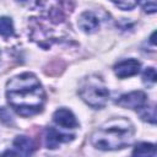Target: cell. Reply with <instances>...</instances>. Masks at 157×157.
Wrapping results in <instances>:
<instances>
[{
    "instance_id": "cell-1",
    "label": "cell",
    "mask_w": 157,
    "mask_h": 157,
    "mask_svg": "<svg viewBox=\"0 0 157 157\" xmlns=\"http://www.w3.org/2000/svg\"><path fill=\"white\" fill-rule=\"evenodd\" d=\"M6 98L11 108L21 117H32L42 112L45 92L42 83L32 72H23L6 85Z\"/></svg>"
},
{
    "instance_id": "cell-2",
    "label": "cell",
    "mask_w": 157,
    "mask_h": 157,
    "mask_svg": "<svg viewBox=\"0 0 157 157\" xmlns=\"http://www.w3.org/2000/svg\"><path fill=\"white\" fill-rule=\"evenodd\" d=\"M134 125L126 118H113L101 125L91 135V144L102 151L120 150L134 139Z\"/></svg>"
},
{
    "instance_id": "cell-3",
    "label": "cell",
    "mask_w": 157,
    "mask_h": 157,
    "mask_svg": "<svg viewBox=\"0 0 157 157\" xmlns=\"http://www.w3.org/2000/svg\"><path fill=\"white\" fill-rule=\"evenodd\" d=\"M82 101L94 109L103 108L109 99V91L103 80L96 75H91L82 80L78 90Z\"/></svg>"
},
{
    "instance_id": "cell-4",
    "label": "cell",
    "mask_w": 157,
    "mask_h": 157,
    "mask_svg": "<svg viewBox=\"0 0 157 157\" xmlns=\"http://www.w3.org/2000/svg\"><path fill=\"white\" fill-rule=\"evenodd\" d=\"M146 94L142 91H132L130 93L123 94L118 101L117 104L123 107V108H129V109H137L146 104Z\"/></svg>"
},
{
    "instance_id": "cell-5",
    "label": "cell",
    "mask_w": 157,
    "mask_h": 157,
    "mask_svg": "<svg viewBox=\"0 0 157 157\" xmlns=\"http://www.w3.org/2000/svg\"><path fill=\"white\" fill-rule=\"evenodd\" d=\"M74 139V135H67L64 134L59 130H56L55 128H47L44 131V144L47 146V148L54 150L56 147H59L60 144L63 142H69Z\"/></svg>"
},
{
    "instance_id": "cell-6",
    "label": "cell",
    "mask_w": 157,
    "mask_h": 157,
    "mask_svg": "<svg viewBox=\"0 0 157 157\" xmlns=\"http://www.w3.org/2000/svg\"><path fill=\"white\" fill-rule=\"evenodd\" d=\"M141 64L136 59H128L118 63L114 66V72L119 78H126L136 75L140 71Z\"/></svg>"
},
{
    "instance_id": "cell-7",
    "label": "cell",
    "mask_w": 157,
    "mask_h": 157,
    "mask_svg": "<svg viewBox=\"0 0 157 157\" xmlns=\"http://www.w3.org/2000/svg\"><path fill=\"white\" fill-rule=\"evenodd\" d=\"M53 120L56 125L66 128V129H74L78 125V121L76 120V117L72 114L71 110L66 108H59L53 114Z\"/></svg>"
},
{
    "instance_id": "cell-8",
    "label": "cell",
    "mask_w": 157,
    "mask_h": 157,
    "mask_svg": "<svg viewBox=\"0 0 157 157\" xmlns=\"http://www.w3.org/2000/svg\"><path fill=\"white\" fill-rule=\"evenodd\" d=\"M77 25L85 33H93L99 28V17L93 11H85L80 15Z\"/></svg>"
},
{
    "instance_id": "cell-9",
    "label": "cell",
    "mask_w": 157,
    "mask_h": 157,
    "mask_svg": "<svg viewBox=\"0 0 157 157\" xmlns=\"http://www.w3.org/2000/svg\"><path fill=\"white\" fill-rule=\"evenodd\" d=\"M12 148L15 150L13 153L15 155H23V156H28L32 155L34 151V144L32 141V139H29L28 136L21 135V136H16L15 140L12 141Z\"/></svg>"
},
{
    "instance_id": "cell-10",
    "label": "cell",
    "mask_w": 157,
    "mask_h": 157,
    "mask_svg": "<svg viewBox=\"0 0 157 157\" xmlns=\"http://www.w3.org/2000/svg\"><path fill=\"white\" fill-rule=\"evenodd\" d=\"M136 110L139 112V115L144 121H147L150 124H155L156 123V108H155V105L144 104L142 107L137 108Z\"/></svg>"
},
{
    "instance_id": "cell-11",
    "label": "cell",
    "mask_w": 157,
    "mask_h": 157,
    "mask_svg": "<svg viewBox=\"0 0 157 157\" xmlns=\"http://www.w3.org/2000/svg\"><path fill=\"white\" fill-rule=\"evenodd\" d=\"M132 155L135 156H156V146L150 142H140L135 146Z\"/></svg>"
},
{
    "instance_id": "cell-12",
    "label": "cell",
    "mask_w": 157,
    "mask_h": 157,
    "mask_svg": "<svg viewBox=\"0 0 157 157\" xmlns=\"http://www.w3.org/2000/svg\"><path fill=\"white\" fill-rule=\"evenodd\" d=\"M0 34L5 38L13 34V25H12L11 18L0 17Z\"/></svg>"
},
{
    "instance_id": "cell-13",
    "label": "cell",
    "mask_w": 157,
    "mask_h": 157,
    "mask_svg": "<svg viewBox=\"0 0 157 157\" xmlns=\"http://www.w3.org/2000/svg\"><path fill=\"white\" fill-rule=\"evenodd\" d=\"M136 4L147 13H155L157 11V0H136Z\"/></svg>"
},
{
    "instance_id": "cell-14",
    "label": "cell",
    "mask_w": 157,
    "mask_h": 157,
    "mask_svg": "<svg viewBox=\"0 0 157 157\" xmlns=\"http://www.w3.org/2000/svg\"><path fill=\"white\" fill-rule=\"evenodd\" d=\"M142 81L146 85H155L157 81V75H156V70L153 67H147L144 74H142Z\"/></svg>"
},
{
    "instance_id": "cell-15",
    "label": "cell",
    "mask_w": 157,
    "mask_h": 157,
    "mask_svg": "<svg viewBox=\"0 0 157 157\" xmlns=\"http://www.w3.org/2000/svg\"><path fill=\"white\" fill-rule=\"evenodd\" d=\"M114 5H117L120 10H132L136 6V0H110Z\"/></svg>"
},
{
    "instance_id": "cell-16",
    "label": "cell",
    "mask_w": 157,
    "mask_h": 157,
    "mask_svg": "<svg viewBox=\"0 0 157 157\" xmlns=\"http://www.w3.org/2000/svg\"><path fill=\"white\" fill-rule=\"evenodd\" d=\"M0 121L4 123L5 125H9V126H12L15 124L13 118H12L10 110L6 109V108H4V107L0 108Z\"/></svg>"
},
{
    "instance_id": "cell-17",
    "label": "cell",
    "mask_w": 157,
    "mask_h": 157,
    "mask_svg": "<svg viewBox=\"0 0 157 157\" xmlns=\"http://www.w3.org/2000/svg\"><path fill=\"white\" fill-rule=\"evenodd\" d=\"M155 36H156V32H153L152 36H151V38H150V42H151L153 45H155Z\"/></svg>"
},
{
    "instance_id": "cell-18",
    "label": "cell",
    "mask_w": 157,
    "mask_h": 157,
    "mask_svg": "<svg viewBox=\"0 0 157 157\" xmlns=\"http://www.w3.org/2000/svg\"><path fill=\"white\" fill-rule=\"evenodd\" d=\"M18 1H26V0H18Z\"/></svg>"
}]
</instances>
